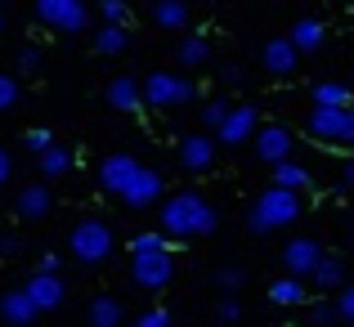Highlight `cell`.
<instances>
[{
  "instance_id": "1",
  "label": "cell",
  "mask_w": 354,
  "mask_h": 327,
  "mask_svg": "<svg viewBox=\"0 0 354 327\" xmlns=\"http://www.w3.org/2000/svg\"><path fill=\"white\" fill-rule=\"evenodd\" d=\"M216 224H220V216L202 193H175L162 207V233L166 238H207V233H216Z\"/></svg>"
},
{
  "instance_id": "2",
  "label": "cell",
  "mask_w": 354,
  "mask_h": 327,
  "mask_svg": "<svg viewBox=\"0 0 354 327\" xmlns=\"http://www.w3.org/2000/svg\"><path fill=\"white\" fill-rule=\"evenodd\" d=\"M68 251H72V260H81V265H104V260L113 256V229H108L99 216L77 220L72 233H68Z\"/></svg>"
},
{
  "instance_id": "3",
  "label": "cell",
  "mask_w": 354,
  "mask_h": 327,
  "mask_svg": "<svg viewBox=\"0 0 354 327\" xmlns=\"http://www.w3.org/2000/svg\"><path fill=\"white\" fill-rule=\"evenodd\" d=\"M296 216H301V198L296 193H283L269 184L265 193L256 198V207H251V233H274V229H287Z\"/></svg>"
},
{
  "instance_id": "4",
  "label": "cell",
  "mask_w": 354,
  "mask_h": 327,
  "mask_svg": "<svg viewBox=\"0 0 354 327\" xmlns=\"http://www.w3.org/2000/svg\"><path fill=\"white\" fill-rule=\"evenodd\" d=\"M36 18H41L50 32H86L90 27V5H81V0H41L36 5Z\"/></svg>"
},
{
  "instance_id": "5",
  "label": "cell",
  "mask_w": 354,
  "mask_h": 327,
  "mask_svg": "<svg viewBox=\"0 0 354 327\" xmlns=\"http://www.w3.org/2000/svg\"><path fill=\"white\" fill-rule=\"evenodd\" d=\"M193 95H198L193 81L175 77V72H153V77L144 81V104H153V108H180V104H189Z\"/></svg>"
},
{
  "instance_id": "6",
  "label": "cell",
  "mask_w": 354,
  "mask_h": 327,
  "mask_svg": "<svg viewBox=\"0 0 354 327\" xmlns=\"http://www.w3.org/2000/svg\"><path fill=\"white\" fill-rule=\"evenodd\" d=\"M310 130L328 144H354V108H314Z\"/></svg>"
},
{
  "instance_id": "7",
  "label": "cell",
  "mask_w": 354,
  "mask_h": 327,
  "mask_svg": "<svg viewBox=\"0 0 354 327\" xmlns=\"http://www.w3.org/2000/svg\"><path fill=\"white\" fill-rule=\"evenodd\" d=\"M130 278H135L139 287H148V292L166 287V283L175 278V260H171V251H157V256H130Z\"/></svg>"
},
{
  "instance_id": "8",
  "label": "cell",
  "mask_w": 354,
  "mask_h": 327,
  "mask_svg": "<svg viewBox=\"0 0 354 327\" xmlns=\"http://www.w3.org/2000/svg\"><path fill=\"white\" fill-rule=\"evenodd\" d=\"M139 171H144V166H139L130 153H113V157H104V162H99V184H104V193L121 198V193L130 189V180H135Z\"/></svg>"
},
{
  "instance_id": "9",
  "label": "cell",
  "mask_w": 354,
  "mask_h": 327,
  "mask_svg": "<svg viewBox=\"0 0 354 327\" xmlns=\"http://www.w3.org/2000/svg\"><path fill=\"white\" fill-rule=\"evenodd\" d=\"M23 292H27V301L36 305V314H50V310H59V305H63L68 287H63V278H59V274H32Z\"/></svg>"
},
{
  "instance_id": "10",
  "label": "cell",
  "mask_w": 354,
  "mask_h": 327,
  "mask_svg": "<svg viewBox=\"0 0 354 327\" xmlns=\"http://www.w3.org/2000/svg\"><path fill=\"white\" fill-rule=\"evenodd\" d=\"M319 260H323V251H319V242H314V238H292L283 247V269L292 278H310L314 269H319Z\"/></svg>"
},
{
  "instance_id": "11",
  "label": "cell",
  "mask_w": 354,
  "mask_h": 327,
  "mask_svg": "<svg viewBox=\"0 0 354 327\" xmlns=\"http://www.w3.org/2000/svg\"><path fill=\"white\" fill-rule=\"evenodd\" d=\"M256 157H260V162H269V166L292 162V135H287L283 126H265V130H256Z\"/></svg>"
},
{
  "instance_id": "12",
  "label": "cell",
  "mask_w": 354,
  "mask_h": 327,
  "mask_svg": "<svg viewBox=\"0 0 354 327\" xmlns=\"http://www.w3.org/2000/svg\"><path fill=\"white\" fill-rule=\"evenodd\" d=\"M157 198H162V175H157V171H148V166L135 175V180H130V189L121 193V202H126L130 211H144V207H153Z\"/></svg>"
},
{
  "instance_id": "13",
  "label": "cell",
  "mask_w": 354,
  "mask_h": 327,
  "mask_svg": "<svg viewBox=\"0 0 354 327\" xmlns=\"http://www.w3.org/2000/svg\"><path fill=\"white\" fill-rule=\"evenodd\" d=\"M216 135H220V144L238 148L242 139H251V135H256V108H251V104L234 108V112H229V121H225V126L216 130Z\"/></svg>"
},
{
  "instance_id": "14",
  "label": "cell",
  "mask_w": 354,
  "mask_h": 327,
  "mask_svg": "<svg viewBox=\"0 0 354 327\" xmlns=\"http://www.w3.org/2000/svg\"><path fill=\"white\" fill-rule=\"evenodd\" d=\"M180 162H184V171H211V162H216V144H211L207 135H184V144H180Z\"/></svg>"
},
{
  "instance_id": "15",
  "label": "cell",
  "mask_w": 354,
  "mask_h": 327,
  "mask_svg": "<svg viewBox=\"0 0 354 327\" xmlns=\"http://www.w3.org/2000/svg\"><path fill=\"white\" fill-rule=\"evenodd\" d=\"M0 319H5L9 327H32L36 323V305L27 301L23 287H14V292L0 296Z\"/></svg>"
},
{
  "instance_id": "16",
  "label": "cell",
  "mask_w": 354,
  "mask_h": 327,
  "mask_svg": "<svg viewBox=\"0 0 354 327\" xmlns=\"http://www.w3.org/2000/svg\"><path fill=\"white\" fill-rule=\"evenodd\" d=\"M54 207V193L45 189V184H27L23 193H18V216L23 220H45Z\"/></svg>"
},
{
  "instance_id": "17",
  "label": "cell",
  "mask_w": 354,
  "mask_h": 327,
  "mask_svg": "<svg viewBox=\"0 0 354 327\" xmlns=\"http://www.w3.org/2000/svg\"><path fill=\"white\" fill-rule=\"evenodd\" d=\"M108 104H113L117 112H135L139 104H144V86H139L135 77H117L113 86H108Z\"/></svg>"
},
{
  "instance_id": "18",
  "label": "cell",
  "mask_w": 354,
  "mask_h": 327,
  "mask_svg": "<svg viewBox=\"0 0 354 327\" xmlns=\"http://www.w3.org/2000/svg\"><path fill=\"white\" fill-rule=\"evenodd\" d=\"M265 68L274 72V77H287V72L296 68V45L287 41V36H274V41L265 45Z\"/></svg>"
},
{
  "instance_id": "19",
  "label": "cell",
  "mask_w": 354,
  "mask_h": 327,
  "mask_svg": "<svg viewBox=\"0 0 354 327\" xmlns=\"http://www.w3.org/2000/svg\"><path fill=\"white\" fill-rule=\"evenodd\" d=\"M121 319H126V310H121L117 296H95L86 310V323L90 327H121Z\"/></svg>"
},
{
  "instance_id": "20",
  "label": "cell",
  "mask_w": 354,
  "mask_h": 327,
  "mask_svg": "<svg viewBox=\"0 0 354 327\" xmlns=\"http://www.w3.org/2000/svg\"><path fill=\"white\" fill-rule=\"evenodd\" d=\"M323 36H328V32H323L319 18H301V23L292 27V36H287V41L296 45V54H314L323 45Z\"/></svg>"
},
{
  "instance_id": "21",
  "label": "cell",
  "mask_w": 354,
  "mask_h": 327,
  "mask_svg": "<svg viewBox=\"0 0 354 327\" xmlns=\"http://www.w3.org/2000/svg\"><path fill=\"white\" fill-rule=\"evenodd\" d=\"M36 171H41L45 180H63V175L72 171V148L54 144L50 153H41V157H36Z\"/></svg>"
},
{
  "instance_id": "22",
  "label": "cell",
  "mask_w": 354,
  "mask_h": 327,
  "mask_svg": "<svg viewBox=\"0 0 354 327\" xmlns=\"http://www.w3.org/2000/svg\"><path fill=\"white\" fill-rule=\"evenodd\" d=\"M305 184H310V171H305V166H296V162L274 166V189L296 193V198H301V189H305Z\"/></svg>"
},
{
  "instance_id": "23",
  "label": "cell",
  "mask_w": 354,
  "mask_h": 327,
  "mask_svg": "<svg viewBox=\"0 0 354 327\" xmlns=\"http://www.w3.org/2000/svg\"><path fill=\"white\" fill-rule=\"evenodd\" d=\"M350 86H341V81H323V86H314V108H350Z\"/></svg>"
},
{
  "instance_id": "24",
  "label": "cell",
  "mask_w": 354,
  "mask_h": 327,
  "mask_svg": "<svg viewBox=\"0 0 354 327\" xmlns=\"http://www.w3.org/2000/svg\"><path fill=\"white\" fill-rule=\"evenodd\" d=\"M269 301L274 305H301L305 301V283L301 278H274V283H269Z\"/></svg>"
},
{
  "instance_id": "25",
  "label": "cell",
  "mask_w": 354,
  "mask_h": 327,
  "mask_svg": "<svg viewBox=\"0 0 354 327\" xmlns=\"http://www.w3.org/2000/svg\"><path fill=\"white\" fill-rule=\"evenodd\" d=\"M126 45H130V32H126V27H108L104 23L95 32V54H121Z\"/></svg>"
},
{
  "instance_id": "26",
  "label": "cell",
  "mask_w": 354,
  "mask_h": 327,
  "mask_svg": "<svg viewBox=\"0 0 354 327\" xmlns=\"http://www.w3.org/2000/svg\"><path fill=\"white\" fill-rule=\"evenodd\" d=\"M153 23L157 27H184L189 23V5H180V0H157L153 5Z\"/></svg>"
},
{
  "instance_id": "27",
  "label": "cell",
  "mask_w": 354,
  "mask_h": 327,
  "mask_svg": "<svg viewBox=\"0 0 354 327\" xmlns=\"http://www.w3.org/2000/svg\"><path fill=\"white\" fill-rule=\"evenodd\" d=\"M54 144H59V139H54V130H50V126H32V130H27V135H23V148H27V153H32V157L50 153Z\"/></svg>"
},
{
  "instance_id": "28",
  "label": "cell",
  "mask_w": 354,
  "mask_h": 327,
  "mask_svg": "<svg viewBox=\"0 0 354 327\" xmlns=\"http://www.w3.org/2000/svg\"><path fill=\"white\" fill-rule=\"evenodd\" d=\"M314 283H319V287H341V278H346V269H341V260L337 256H323L319 260V269H314Z\"/></svg>"
},
{
  "instance_id": "29",
  "label": "cell",
  "mask_w": 354,
  "mask_h": 327,
  "mask_svg": "<svg viewBox=\"0 0 354 327\" xmlns=\"http://www.w3.org/2000/svg\"><path fill=\"white\" fill-rule=\"evenodd\" d=\"M180 63L202 68V63H207V36H184L180 41Z\"/></svg>"
},
{
  "instance_id": "30",
  "label": "cell",
  "mask_w": 354,
  "mask_h": 327,
  "mask_svg": "<svg viewBox=\"0 0 354 327\" xmlns=\"http://www.w3.org/2000/svg\"><path fill=\"white\" fill-rule=\"evenodd\" d=\"M157 251H171V247H166V233H135L130 256H157Z\"/></svg>"
},
{
  "instance_id": "31",
  "label": "cell",
  "mask_w": 354,
  "mask_h": 327,
  "mask_svg": "<svg viewBox=\"0 0 354 327\" xmlns=\"http://www.w3.org/2000/svg\"><path fill=\"white\" fill-rule=\"evenodd\" d=\"M229 112H234V108H229V104H225V99H211V104H207V108H202V126H211V130H220V126H225V121H229Z\"/></svg>"
},
{
  "instance_id": "32",
  "label": "cell",
  "mask_w": 354,
  "mask_h": 327,
  "mask_svg": "<svg viewBox=\"0 0 354 327\" xmlns=\"http://www.w3.org/2000/svg\"><path fill=\"white\" fill-rule=\"evenodd\" d=\"M99 14H104L108 27H126L130 23V5H121V0H104V5H99Z\"/></svg>"
},
{
  "instance_id": "33",
  "label": "cell",
  "mask_w": 354,
  "mask_h": 327,
  "mask_svg": "<svg viewBox=\"0 0 354 327\" xmlns=\"http://www.w3.org/2000/svg\"><path fill=\"white\" fill-rule=\"evenodd\" d=\"M41 63H45L41 45H23V50H18V72H23V77H32V72H41Z\"/></svg>"
},
{
  "instance_id": "34",
  "label": "cell",
  "mask_w": 354,
  "mask_h": 327,
  "mask_svg": "<svg viewBox=\"0 0 354 327\" xmlns=\"http://www.w3.org/2000/svg\"><path fill=\"white\" fill-rule=\"evenodd\" d=\"M14 104H18V81L9 72H0V112H9Z\"/></svg>"
},
{
  "instance_id": "35",
  "label": "cell",
  "mask_w": 354,
  "mask_h": 327,
  "mask_svg": "<svg viewBox=\"0 0 354 327\" xmlns=\"http://www.w3.org/2000/svg\"><path fill=\"white\" fill-rule=\"evenodd\" d=\"M238 287H242V269H238V265H225V269H220V292L234 296Z\"/></svg>"
},
{
  "instance_id": "36",
  "label": "cell",
  "mask_w": 354,
  "mask_h": 327,
  "mask_svg": "<svg viewBox=\"0 0 354 327\" xmlns=\"http://www.w3.org/2000/svg\"><path fill=\"white\" fill-rule=\"evenodd\" d=\"M337 319L354 323V283H350V287H341V296H337Z\"/></svg>"
},
{
  "instance_id": "37",
  "label": "cell",
  "mask_w": 354,
  "mask_h": 327,
  "mask_svg": "<svg viewBox=\"0 0 354 327\" xmlns=\"http://www.w3.org/2000/svg\"><path fill=\"white\" fill-rule=\"evenodd\" d=\"M135 327H171V310H148V314H139Z\"/></svg>"
},
{
  "instance_id": "38",
  "label": "cell",
  "mask_w": 354,
  "mask_h": 327,
  "mask_svg": "<svg viewBox=\"0 0 354 327\" xmlns=\"http://www.w3.org/2000/svg\"><path fill=\"white\" fill-rule=\"evenodd\" d=\"M238 314H242L238 296H225V301H220V323H238Z\"/></svg>"
},
{
  "instance_id": "39",
  "label": "cell",
  "mask_w": 354,
  "mask_h": 327,
  "mask_svg": "<svg viewBox=\"0 0 354 327\" xmlns=\"http://www.w3.org/2000/svg\"><path fill=\"white\" fill-rule=\"evenodd\" d=\"M337 323V305H314V327H332Z\"/></svg>"
},
{
  "instance_id": "40",
  "label": "cell",
  "mask_w": 354,
  "mask_h": 327,
  "mask_svg": "<svg viewBox=\"0 0 354 327\" xmlns=\"http://www.w3.org/2000/svg\"><path fill=\"white\" fill-rule=\"evenodd\" d=\"M36 274H59V256H54V251H45V256L36 260Z\"/></svg>"
},
{
  "instance_id": "41",
  "label": "cell",
  "mask_w": 354,
  "mask_h": 327,
  "mask_svg": "<svg viewBox=\"0 0 354 327\" xmlns=\"http://www.w3.org/2000/svg\"><path fill=\"white\" fill-rule=\"evenodd\" d=\"M9 175H14V157H9V148H0V189L9 184Z\"/></svg>"
},
{
  "instance_id": "42",
  "label": "cell",
  "mask_w": 354,
  "mask_h": 327,
  "mask_svg": "<svg viewBox=\"0 0 354 327\" xmlns=\"http://www.w3.org/2000/svg\"><path fill=\"white\" fill-rule=\"evenodd\" d=\"M18 251V238H0V256H14Z\"/></svg>"
},
{
  "instance_id": "43",
  "label": "cell",
  "mask_w": 354,
  "mask_h": 327,
  "mask_svg": "<svg viewBox=\"0 0 354 327\" xmlns=\"http://www.w3.org/2000/svg\"><path fill=\"white\" fill-rule=\"evenodd\" d=\"M341 180H346V189H354V162L341 166Z\"/></svg>"
},
{
  "instance_id": "44",
  "label": "cell",
  "mask_w": 354,
  "mask_h": 327,
  "mask_svg": "<svg viewBox=\"0 0 354 327\" xmlns=\"http://www.w3.org/2000/svg\"><path fill=\"white\" fill-rule=\"evenodd\" d=\"M5 23H9V18H5V9H0V32H5Z\"/></svg>"
},
{
  "instance_id": "45",
  "label": "cell",
  "mask_w": 354,
  "mask_h": 327,
  "mask_svg": "<svg viewBox=\"0 0 354 327\" xmlns=\"http://www.w3.org/2000/svg\"><path fill=\"white\" fill-rule=\"evenodd\" d=\"M350 242H354V220H350Z\"/></svg>"
}]
</instances>
